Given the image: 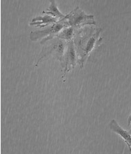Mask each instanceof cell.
I'll return each mask as SVG.
<instances>
[{
    "mask_svg": "<svg viewBox=\"0 0 131 154\" xmlns=\"http://www.w3.org/2000/svg\"><path fill=\"white\" fill-rule=\"evenodd\" d=\"M66 19L68 20L67 25L75 27H80L87 24H96V21L94 20V16L85 14L79 7L76 8L70 14H68L66 16Z\"/></svg>",
    "mask_w": 131,
    "mask_h": 154,
    "instance_id": "6da1fadb",
    "label": "cell"
},
{
    "mask_svg": "<svg viewBox=\"0 0 131 154\" xmlns=\"http://www.w3.org/2000/svg\"><path fill=\"white\" fill-rule=\"evenodd\" d=\"M109 127L112 131L119 134L125 141L126 144L128 145V148H129L130 154H131V132L124 130L115 119L112 120L110 121V123H109Z\"/></svg>",
    "mask_w": 131,
    "mask_h": 154,
    "instance_id": "7a4b0ae2",
    "label": "cell"
},
{
    "mask_svg": "<svg viewBox=\"0 0 131 154\" xmlns=\"http://www.w3.org/2000/svg\"><path fill=\"white\" fill-rule=\"evenodd\" d=\"M64 24L67 25V23L66 22L64 23H59L57 24H54L53 25H52L51 27H49L47 29H45V30L39 32H31L30 34V38L32 41H35L37 40L38 38H39L45 37V36H51L52 34L54 35V34L59 32L64 27Z\"/></svg>",
    "mask_w": 131,
    "mask_h": 154,
    "instance_id": "3957f363",
    "label": "cell"
},
{
    "mask_svg": "<svg viewBox=\"0 0 131 154\" xmlns=\"http://www.w3.org/2000/svg\"><path fill=\"white\" fill-rule=\"evenodd\" d=\"M101 31V29H99L98 31H97L96 33L94 34V35L92 36V37H91L89 39L87 40V42H86V44L85 46H84V48H83V51H84V53H83V55L82 56V65H83V63L84 61L85 60L86 58V55L89 54L93 48H94V47L95 46V44H96V42H97V37H98L99 34H100Z\"/></svg>",
    "mask_w": 131,
    "mask_h": 154,
    "instance_id": "277c9868",
    "label": "cell"
},
{
    "mask_svg": "<svg viewBox=\"0 0 131 154\" xmlns=\"http://www.w3.org/2000/svg\"><path fill=\"white\" fill-rule=\"evenodd\" d=\"M66 71H68V67L69 65L73 66L74 68L75 65V46H74L73 42H69L68 46V51L66 54Z\"/></svg>",
    "mask_w": 131,
    "mask_h": 154,
    "instance_id": "5b68a950",
    "label": "cell"
},
{
    "mask_svg": "<svg viewBox=\"0 0 131 154\" xmlns=\"http://www.w3.org/2000/svg\"><path fill=\"white\" fill-rule=\"evenodd\" d=\"M57 19L53 17L46 16L44 17H37V18H33L32 20V23H30V25H34V26L37 27H45L48 25L50 24H54Z\"/></svg>",
    "mask_w": 131,
    "mask_h": 154,
    "instance_id": "8992f818",
    "label": "cell"
},
{
    "mask_svg": "<svg viewBox=\"0 0 131 154\" xmlns=\"http://www.w3.org/2000/svg\"><path fill=\"white\" fill-rule=\"evenodd\" d=\"M48 11H49V12H43V14H51L52 16L54 17H57V18H65L62 13H61L59 9L57 7V5L54 1H51V5L50 6L49 8H48Z\"/></svg>",
    "mask_w": 131,
    "mask_h": 154,
    "instance_id": "52a82bcc",
    "label": "cell"
},
{
    "mask_svg": "<svg viewBox=\"0 0 131 154\" xmlns=\"http://www.w3.org/2000/svg\"><path fill=\"white\" fill-rule=\"evenodd\" d=\"M73 33L74 32L73 27H68V28L65 29L64 31H62V32L58 35V37L63 38V39L70 40L72 37H73Z\"/></svg>",
    "mask_w": 131,
    "mask_h": 154,
    "instance_id": "ba28073f",
    "label": "cell"
},
{
    "mask_svg": "<svg viewBox=\"0 0 131 154\" xmlns=\"http://www.w3.org/2000/svg\"><path fill=\"white\" fill-rule=\"evenodd\" d=\"M130 122H131V114L130 115V116L128 117V125H130ZM129 131L131 132V129L129 130Z\"/></svg>",
    "mask_w": 131,
    "mask_h": 154,
    "instance_id": "9c48e42d",
    "label": "cell"
}]
</instances>
